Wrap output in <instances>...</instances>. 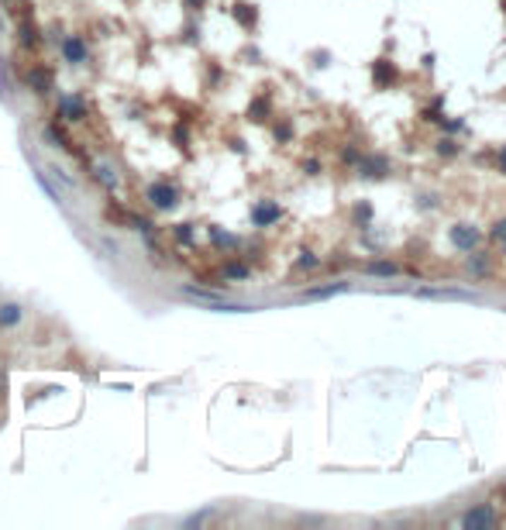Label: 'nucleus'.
<instances>
[{
	"instance_id": "obj_28",
	"label": "nucleus",
	"mask_w": 506,
	"mask_h": 530,
	"mask_svg": "<svg viewBox=\"0 0 506 530\" xmlns=\"http://www.w3.org/2000/svg\"><path fill=\"white\" fill-rule=\"evenodd\" d=\"M500 172H506V145H503V152H500Z\"/></svg>"
},
{
	"instance_id": "obj_4",
	"label": "nucleus",
	"mask_w": 506,
	"mask_h": 530,
	"mask_svg": "<svg viewBox=\"0 0 506 530\" xmlns=\"http://www.w3.org/2000/svg\"><path fill=\"white\" fill-rule=\"evenodd\" d=\"M479 241H482V231L476 224H454L452 228V245L458 252H476Z\"/></svg>"
},
{
	"instance_id": "obj_5",
	"label": "nucleus",
	"mask_w": 506,
	"mask_h": 530,
	"mask_svg": "<svg viewBox=\"0 0 506 530\" xmlns=\"http://www.w3.org/2000/svg\"><path fill=\"white\" fill-rule=\"evenodd\" d=\"M59 52H62V59H66L69 66H83V62L90 59L86 42H83L80 35H66V38H62V45H59Z\"/></svg>"
},
{
	"instance_id": "obj_13",
	"label": "nucleus",
	"mask_w": 506,
	"mask_h": 530,
	"mask_svg": "<svg viewBox=\"0 0 506 530\" xmlns=\"http://www.w3.org/2000/svg\"><path fill=\"white\" fill-rule=\"evenodd\" d=\"M211 241L217 248H235V245H238L235 235H228V231H220V228H211Z\"/></svg>"
},
{
	"instance_id": "obj_11",
	"label": "nucleus",
	"mask_w": 506,
	"mask_h": 530,
	"mask_svg": "<svg viewBox=\"0 0 506 530\" xmlns=\"http://www.w3.org/2000/svg\"><path fill=\"white\" fill-rule=\"evenodd\" d=\"M372 73H375V83H382V86H389V83L396 80V69L389 66V59H379L372 66Z\"/></svg>"
},
{
	"instance_id": "obj_20",
	"label": "nucleus",
	"mask_w": 506,
	"mask_h": 530,
	"mask_svg": "<svg viewBox=\"0 0 506 530\" xmlns=\"http://www.w3.org/2000/svg\"><path fill=\"white\" fill-rule=\"evenodd\" d=\"M296 265H300V269H317V265H320V259H317V255H314V252H303V255H300V262H296Z\"/></svg>"
},
{
	"instance_id": "obj_12",
	"label": "nucleus",
	"mask_w": 506,
	"mask_h": 530,
	"mask_svg": "<svg viewBox=\"0 0 506 530\" xmlns=\"http://www.w3.org/2000/svg\"><path fill=\"white\" fill-rule=\"evenodd\" d=\"M18 38H21V45L25 49H35L42 38H38V28L31 25V21H21V28H18Z\"/></svg>"
},
{
	"instance_id": "obj_2",
	"label": "nucleus",
	"mask_w": 506,
	"mask_h": 530,
	"mask_svg": "<svg viewBox=\"0 0 506 530\" xmlns=\"http://www.w3.org/2000/svg\"><path fill=\"white\" fill-rule=\"evenodd\" d=\"M493 524H496V510L489 503L472 506V510L461 517V530H486V527H493Z\"/></svg>"
},
{
	"instance_id": "obj_25",
	"label": "nucleus",
	"mask_w": 506,
	"mask_h": 530,
	"mask_svg": "<svg viewBox=\"0 0 506 530\" xmlns=\"http://www.w3.org/2000/svg\"><path fill=\"white\" fill-rule=\"evenodd\" d=\"M183 7H187V11H204L207 0H183Z\"/></svg>"
},
{
	"instance_id": "obj_1",
	"label": "nucleus",
	"mask_w": 506,
	"mask_h": 530,
	"mask_svg": "<svg viewBox=\"0 0 506 530\" xmlns=\"http://www.w3.org/2000/svg\"><path fill=\"white\" fill-rule=\"evenodd\" d=\"M145 200L155 207V211H172L180 204V189L169 183V179H155V183L145 189Z\"/></svg>"
},
{
	"instance_id": "obj_14",
	"label": "nucleus",
	"mask_w": 506,
	"mask_h": 530,
	"mask_svg": "<svg viewBox=\"0 0 506 530\" xmlns=\"http://www.w3.org/2000/svg\"><path fill=\"white\" fill-rule=\"evenodd\" d=\"M248 117H252V121H266L269 117V97H259L255 104L248 107Z\"/></svg>"
},
{
	"instance_id": "obj_19",
	"label": "nucleus",
	"mask_w": 506,
	"mask_h": 530,
	"mask_svg": "<svg viewBox=\"0 0 506 530\" xmlns=\"http://www.w3.org/2000/svg\"><path fill=\"white\" fill-rule=\"evenodd\" d=\"M348 286L345 283H338V286H324V290H310L307 293V300H317V296H334V293H345Z\"/></svg>"
},
{
	"instance_id": "obj_3",
	"label": "nucleus",
	"mask_w": 506,
	"mask_h": 530,
	"mask_svg": "<svg viewBox=\"0 0 506 530\" xmlns=\"http://www.w3.org/2000/svg\"><path fill=\"white\" fill-rule=\"evenodd\" d=\"M55 117H62V121H83V117H86V100H83L80 93H66V97H59Z\"/></svg>"
},
{
	"instance_id": "obj_16",
	"label": "nucleus",
	"mask_w": 506,
	"mask_h": 530,
	"mask_svg": "<svg viewBox=\"0 0 506 530\" xmlns=\"http://www.w3.org/2000/svg\"><path fill=\"white\" fill-rule=\"evenodd\" d=\"M172 235H176L180 245H193V224H176V228H172Z\"/></svg>"
},
{
	"instance_id": "obj_9",
	"label": "nucleus",
	"mask_w": 506,
	"mask_h": 530,
	"mask_svg": "<svg viewBox=\"0 0 506 530\" xmlns=\"http://www.w3.org/2000/svg\"><path fill=\"white\" fill-rule=\"evenodd\" d=\"M358 169H362L365 179H382L386 169H389V162L386 159H358Z\"/></svg>"
},
{
	"instance_id": "obj_18",
	"label": "nucleus",
	"mask_w": 506,
	"mask_h": 530,
	"mask_svg": "<svg viewBox=\"0 0 506 530\" xmlns=\"http://www.w3.org/2000/svg\"><path fill=\"white\" fill-rule=\"evenodd\" d=\"M369 276H396V265H389V262H372L369 269H365Z\"/></svg>"
},
{
	"instance_id": "obj_8",
	"label": "nucleus",
	"mask_w": 506,
	"mask_h": 530,
	"mask_svg": "<svg viewBox=\"0 0 506 530\" xmlns=\"http://www.w3.org/2000/svg\"><path fill=\"white\" fill-rule=\"evenodd\" d=\"M231 14H235V21H238L245 31H252V28L259 25V11H255V4H245V0H241V4L231 7Z\"/></svg>"
},
{
	"instance_id": "obj_24",
	"label": "nucleus",
	"mask_w": 506,
	"mask_h": 530,
	"mask_svg": "<svg viewBox=\"0 0 506 530\" xmlns=\"http://www.w3.org/2000/svg\"><path fill=\"white\" fill-rule=\"evenodd\" d=\"M437 152H441V155H454V152H458V145H454L452 138H445V141H437Z\"/></svg>"
},
{
	"instance_id": "obj_7",
	"label": "nucleus",
	"mask_w": 506,
	"mask_h": 530,
	"mask_svg": "<svg viewBox=\"0 0 506 530\" xmlns=\"http://www.w3.org/2000/svg\"><path fill=\"white\" fill-rule=\"evenodd\" d=\"M25 83L35 90V93H49L52 90V69H45V66H31L25 73Z\"/></svg>"
},
{
	"instance_id": "obj_6",
	"label": "nucleus",
	"mask_w": 506,
	"mask_h": 530,
	"mask_svg": "<svg viewBox=\"0 0 506 530\" xmlns=\"http://www.w3.org/2000/svg\"><path fill=\"white\" fill-rule=\"evenodd\" d=\"M279 217H283V207L272 204V200H259V204L252 207V224H255V228H272Z\"/></svg>"
},
{
	"instance_id": "obj_22",
	"label": "nucleus",
	"mask_w": 506,
	"mask_h": 530,
	"mask_svg": "<svg viewBox=\"0 0 506 530\" xmlns=\"http://www.w3.org/2000/svg\"><path fill=\"white\" fill-rule=\"evenodd\" d=\"M472 272H476V276L489 272V259H486V255H476V259H472Z\"/></svg>"
},
{
	"instance_id": "obj_17",
	"label": "nucleus",
	"mask_w": 506,
	"mask_h": 530,
	"mask_svg": "<svg viewBox=\"0 0 506 530\" xmlns=\"http://www.w3.org/2000/svg\"><path fill=\"white\" fill-rule=\"evenodd\" d=\"M245 276H248V269H245L241 262H228V265H224V279H245Z\"/></svg>"
},
{
	"instance_id": "obj_15",
	"label": "nucleus",
	"mask_w": 506,
	"mask_h": 530,
	"mask_svg": "<svg viewBox=\"0 0 506 530\" xmlns=\"http://www.w3.org/2000/svg\"><path fill=\"white\" fill-rule=\"evenodd\" d=\"M45 134H49V141H59L62 148H73V141H69V134L62 131L59 124H49V128H45Z\"/></svg>"
},
{
	"instance_id": "obj_27",
	"label": "nucleus",
	"mask_w": 506,
	"mask_h": 530,
	"mask_svg": "<svg viewBox=\"0 0 506 530\" xmlns=\"http://www.w3.org/2000/svg\"><path fill=\"white\" fill-rule=\"evenodd\" d=\"M276 138H279V141H286V138H290V128H286V124H279V128H276Z\"/></svg>"
},
{
	"instance_id": "obj_10",
	"label": "nucleus",
	"mask_w": 506,
	"mask_h": 530,
	"mask_svg": "<svg viewBox=\"0 0 506 530\" xmlns=\"http://www.w3.org/2000/svg\"><path fill=\"white\" fill-rule=\"evenodd\" d=\"M21 317H25V310L18 303H0V327H14V324H21Z\"/></svg>"
},
{
	"instance_id": "obj_21",
	"label": "nucleus",
	"mask_w": 506,
	"mask_h": 530,
	"mask_svg": "<svg viewBox=\"0 0 506 530\" xmlns=\"http://www.w3.org/2000/svg\"><path fill=\"white\" fill-rule=\"evenodd\" d=\"M369 217H372V207H369V204H358V207H355V220H358V224H369Z\"/></svg>"
},
{
	"instance_id": "obj_26",
	"label": "nucleus",
	"mask_w": 506,
	"mask_h": 530,
	"mask_svg": "<svg viewBox=\"0 0 506 530\" xmlns=\"http://www.w3.org/2000/svg\"><path fill=\"white\" fill-rule=\"evenodd\" d=\"M341 159H345V162H358V152H355V148H345V152H341Z\"/></svg>"
},
{
	"instance_id": "obj_23",
	"label": "nucleus",
	"mask_w": 506,
	"mask_h": 530,
	"mask_svg": "<svg viewBox=\"0 0 506 530\" xmlns=\"http://www.w3.org/2000/svg\"><path fill=\"white\" fill-rule=\"evenodd\" d=\"M493 241H496V245H503V248H506V220H500V224L493 228Z\"/></svg>"
}]
</instances>
